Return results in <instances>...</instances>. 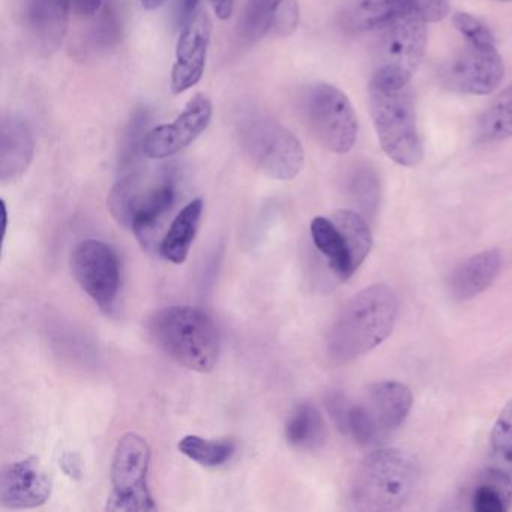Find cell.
Returning <instances> with one entry per match:
<instances>
[{
    "mask_svg": "<svg viewBox=\"0 0 512 512\" xmlns=\"http://www.w3.org/2000/svg\"><path fill=\"white\" fill-rule=\"evenodd\" d=\"M179 20L182 23L187 22L194 13H196L199 0H179Z\"/></svg>",
    "mask_w": 512,
    "mask_h": 512,
    "instance_id": "obj_34",
    "label": "cell"
},
{
    "mask_svg": "<svg viewBox=\"0 0 512 512\" xmlns=\"http://www.w3.org/2000/svg\"><path fill=\"white\" fill-rule=\"evenodd\" d=\"M212 103L205 95L197 94L188 101L184 112L169 125H160L149 131L145 140V154L151 160H166L184 151L196 142L197 137L209 127Z\"/></svg>",
    "mask_w": 512,
    "mask_h": 512,
    "instance_id": "obj_12",
    "label": "cell"
},
{
    "mask_svg": "<svg viewBox=\"0 0 512 512\" xmlns=\"http://www.w3.org/2000/svg\"><path fill=\"white\" fill-rule=\"evenodd\" d=\"M304 115L316 139L334 154H347L358 140V118L347 95L329 83H316L304 95Z\"/></svg>",
    "mask_w": 512,
    "mask_h": 512,
    "instance_id": "obj_9",
    "label": "cell"
},
{
    "mask_svg": "<svg viewBox=\"0 0 512 512\" xmlns=\"http://www.w3.org/2000/svg\"><path fill=\"white\" fill-rule=\"evenodd\" d=\"M149 332L157 346L187 370L209 373L220 356V334L205 311L175 305L158 311Z\"/></svg>",
    "mask_w": 512,
    "mask_h": 512,
    "instance_id": "obj_3",
    "label": "cell"
},
{
    "mask_svg": "<svg viewBox=\"0 0 512 512\" xmlns=\"http://www.w3.org/2000/svg\"><path fill=\"white\" fill-rule=\"evenodd\" d=\"M284 2L286 0H247L241 22L242 40L257 43L272 34Z\"/></svg>",
    "mask_w": 512,
    "mask_h": 512,
    "instance_id": "obj_27",
    "label": "cell"
},
{
    "mask_svg": "<svg viewBox=\"0 0 512 512\" xmlns=\"http://www.w3.org/2000/svg\"><path fill=\"white\" fill-rule=\"evenodd\" d=\"M178 449L200 466L220 467L233 457L236 446L232 440H209L197 434H188L179 440Z\"/></svg>",
    "mask_w": 512,
    "mask_h": 512,
    "instance_id": "obj_28",
    "label": "cell"
},
{
    "mask_svg": "<svg viewBox=\"0 0 512 512\" xmlns=\"http://www.w3.org/2000/svg\"><path fill=\"white\" fill-rule=\"evenodd\" d=\"M421 476L418 460L403 449H377L362 458L353 473L350 500L356 511L382 512L403 508Z\"/></svg>",
    "mask_w": 512,
    "mask_h": 512,
    "instance_id": "obj_2",
    "label": "cell"
},
{
    "mask_svg": "<svg viewBox=\"0 0 512 512\" xmlns=\"http://www.w3.org/2000/svg\"><path fill=\"white\" fill-rule=\"evenodd\" d=\"M71 272L79 286L103 311H109L121 289V263L109 244L86 239L71 254Z\"/></svg>",
    "mask_w": 512,
    "mask_h": 512,
    "instance_id": "obj_10",
    "label": "cell"
},
{
    "mask_svg": "<svg viewBox=\"0 0 512 512\" xmlns=\"http://www.w3.org/2000/svg\"><path fill=\"white\" fill-rule=\"evenodd\" d=\"M151 448L146 439L127 433L118 440L112 461V493L106 509L112 512L157 511L149 490Z\"/></svg>",
    "mask_w": 512,
    "mask_h": 512,
    "instance_id": "obj_8",
    "label": "cell"
},
{
    "mask_svg": "<svg viewBox=\"0 0 512 512\" xmlns=\"http://www.w3.org/2000/svg\"><path fill=\"white\" fill-rule=\"evenodd\" d=\"M148 110H137L124 133L121 146V169L125 173L137 172L140 160L145 154V140L148 136Z\"/></svg>",
    "mask_w": 512,
    "mask_h": 512,
    "instance_id": "obj_29",
    "label": "cell"
},
{
    "mask_svg": "<svg viewBox=\"0 0 512 512\" xmlns=\"http://www.w3.org/2000/svg\"><path fill=\"white\" fill-rule=\"evenodd\" d=\"M505 74L502 56L496 46H466L451 59L445 77L451 88L470 95H490L502 83Z\"/></svg>",
    "mask_w": 512,
    "mask_h": 512,
    "instance_id": "obj_11",
    "label": "cell"
},
{
    "mask_svg": "<svg viewBox=\"0 0 512 512\" xmlns=\"http://www.w3.org/2000/svg\"><path fill=\"white\" fill-rule=\"evenodd\" d=\"M241 146L253 166L275 181H292L304 167L298 137L274 119L250 116L241 122Z\"/></svg>",
    "mask_w": 512,
    "mask_h": 512,
    "instance_id": "obj_7",
    "label": "cell"
},
{
    "mask_svg": "<svg viewBox=\"0 0 512 512\" xmlns=\"http://www.w3.org/2000/svg\"><path fill=\"white\" fill-rule=\"evenodd\" d=\"M211 32L212 23L205 13H194L184 23L176 46V61L172 70L173 94H184L202 80L211 43Z\"/></svg>",
    "mask_w": 512,
    "mask_h": 512,
    "instance_id": "obj_13",
    "label": "cell"
},
{
    "mask_svg": "<svg viewBox=\"0 0 512 512\" xmlns=\"http://www.w3.org/2000/svg\"><path fill=\"white\" fill-rule=\"evenodd\" d=\"M122 11L119 0H106L103 10L92 19L80 52L95 55L113 49L122 38Z\"/></svg>",
    "mask_w": 512,
    "mask_h": 512,
    "instance_id": "obj_25",
    "label": "cell"
},
{
    "mask_svg": "<svg viewBox=\"0 0 512 512\" xmlns=\"http://www.w3.org/2000/svg\"><path fill=\"white\" fill-rule=\"evenodd\" d=\"M502 268V254L497 250L482 251L464 260L452 272L449 289L452 298L469 301L488 289Z\"/></svg>",
    "mask_w": 512,
    "mask_h": 512,
    "instance_id": "obj_18",
    "label": "cell"
},
{
    "mask_svg": "<svg viewBox=\"0 0 512 512\" xmlns=\"http://www.w3.org/2000/svg\"><path fill=\"white\" fill-rule=\"evenodd\" d=\"M311 238L317 250L328 260L329 268L340 280L346 281L355 274L346 241L331 218L316 217L311 221Z\"/></svg>",
    "mask_w": 512,
    "mask_h": 512,
    "instance_id": "obj_21",
    "label": "cell"
},
{
    "mask_svg": "<svg viewBox=\"0 0 512 512\" xmlns=\"http://www.w3.org/2000/svg\"><path fill=\"white\" fill-rule=\"evenodd\" d=\"M404 11L418 13L415 0H349L341 13V25L350 32L376 31Z\"/></svg>",
    "mask_w": 512,
    "mask_h": 512,
    "instance_id": "obj_19",
    "label": "cell"
},
{
    "mask_svg": "<svg viewBox=\"0 0 512 512\" xmlns=\"http://www.w3.org/2000/svg\"><path fill=\"white\" fill-rule=\"evenodd\" d=\"M70 13V0H25L26 26L38 50L47 55L61 47Z\"/></svg>",
    "mask_w": 512,
    "mask_h": 512,
    "instance_id": "obj_16",
    "label": "cell"
},
{
    "mask_svg": "<svg viewBox=\"0 0 512 512\" xmlns=\"http://www.w3.org/2000/svg\"><path fill=\"white\" fill-rule=\"evenodd\" d=\"M368 104L383 152L398 166H418L424 146L409 86L397 88L370 80Z\"/></svg>",
    "mask_w": 512,
    "mask_h": 512,
    "instance_id": "obj_4",
    "label": "cell"
},
{
    "mask_svg": "<svg viewBox=\"0 0 512 512\" xmlns=\"http://www.w3.org/2000/svg\"><path fill=\"white\" fill-rule=\"evenodd\" d=\"M284 434L293 448L314 451L325 445L328 430L319 409L314 404L302 403L290 413Z\"/></svg>",
    "mask_w": 512,
    "mask_h": 512,
    "instance_id": "obj_22",
    "label": "cell"
},
{
    "mask_svg": "<svg viewBox=\"0 0 512 512\" xmlns=\"http://www.w3.org/2000/svg\"><path fill=\"white\" fill-rule=\"evenodd\" d=\"M452 25L463 35L466 43L478 46H496L493 32L478 17L467 13H457L452 17Z\"/></svg>",
    "mask_w": 512,
    "mask_h": 512,
    "instance_id": "obj_31",
    "label": "cell"
},
{
    "mask_svg": "<svg viewBox=\"0 0 512 512\" xmlns=\"http://www.w3.org/2000/svg\"><path fill=\"white\" fill-rule=\"evenodd\" d=\"M497 2H505V4H508V2H512V0H497Z\"/></svg>",
    "mask_w": 512,
    "mask_h": 512,
    "instance_id": "obj_36",
    "label": "cell"
},
{
    "mask_svg": "<svg viewBox=\"0 0 512 512\" xmlns=\"http://www.w3.org/2000/svg\"><path fill=\"white\" fill-rule=\"evenodd\" d=\"M331 220L340 230L346 241L347 250H349L350 259H352L353 269L358 271L359 266L364 263L373 247V236H371L370 227L367 221L349 209H340L332 214Z\"/></svg>",
    "mask_w": 512,
    "mask_h": 512,
    "instance_id": "obj_26",
    "label": "cell"
},
{
    "mask_svg": "<svg viewBox=\"0 0 512 512\" xmlns=\"http://www.w3.org/2000/svg\"><path fill=\"white\" fill-rule=\"evenodd\" d=\"M475 512H505L512 505V476L488 467L478 478L470 497Z\"/></svg>",
    "mask_w": 512,
    "mask_h": 512,
    "instance_id": "obj_23",
    "label": "cell"
},
{
    "mask_svg": "<svg viewBox=\"0 0 512 512\" xmlns=\"http://www.w3.org/2000/svg\"><path fill=\"white\" fill-rule=\"evenodd\" d=\"M52 479L35 457L7 464L0 473V503L7 509L43 506L52 496Z\"/></svg>",
    "mask_w": 512,
    "mask_h": 512,
    "instance_id": "obj_14",
    "label": "cell"
},
{
    "mask_svg": "<svg viewBox=\"0 0 512 512\" xmlns=\"http://www.w3.org/2000/svg\"><path fill=\"white\" fill-rule=\"evenodd\" d=\"M374 47L371 80L383 85L409 86L424 61L427 50V22L415 11L391 17L379 29Z\"/></svg>",
    "mask_w": 512,
    "mask_h": 512,
    "instance_id": "obj_5",
    "label": "cell"
},
{
    "mask_svg": "<svg viewBox=\"0 0 512 512\" xmlns=\"http://www.w3.org/2000/svg\"><path fill=\"white\" fill-rule=\"evenodd\" d=\"M203 208H205L203 200L194 199L176 215L169 232L164 236L160 245V253L164 259L175 263V265L187 262L194 239L199 232Z\"/></svg>",
    "mask_w": 512,
    "mask_h": 512,
    "instance_id": "obj_20",
    "label": "cell"
},
{
    "mask_svg": "<svg viewBox=\"0 0 512 512\" xmlns=\"http://www.w3.org/2000/svg\"><path fill=\"white\" fill-rule=\"evenodd\" d=\"M35 142L31 127L16 115L5 116L0 125V179L16 181L34 160Z\"/></svg>",
    "mask_w": 512,
    "mask_h": 512,
    "instance_id": "obj_17",
    "label": "cell"
},
{
    "mask_svg": "<svg viewBox=\"0 0 512 512\" xmlns=\"http://www.w3.org/2000/svg\"><path fill=\"white\" fill-rule=\"evenodd\" d=\"M209 4L220 20H229L235 10V0H209Z\"/></svg>",
    "mask_w": 512,
    "mask_h": 512,
    "instance_id": "obj_33",
    "label": "cell"
},
{
    "mask_svg": "<svg viewBox=\"0 0 512 512\" xmlns=\"http://www.w3.org/2000/svg\"><path fill=\"white\" fill-rule=\"evenodd\" d=\"M106 0H70L71 13L80 19H94L103 10Z\"/></svg>",
    "mask_w": 512,
    "mask_h": 512,
    "instance_id": "obj_32",
    "label": "cell"
},
{
    "mask_svg": "<svg viewBox=\"0 0 512 512\" xmlns=\"http://www.w3.org/2000/svg\"><path fill=\"white\" fill-rule=\"evenodd\" d=\"M412 404L410 389L394 380L374 383L368 388L365 401H362L365 413L380 440L403 425L412 410Z\"/></svg>",
    "mask_w": 512,
    "mask_h": 512,
    "instance_id": "obj_15",
    "label": "cell"
},
{
    "mask_svg": "<svg viewBox=\"0 0 512 512\" xmlns=\"http://www.w3.org/2000/svg\"><path fill=\"white\" fill-rule=\"evenodd\" d=\"M493 467L512 476V401H509L491 431Z\"/></svg>",
    "mask_w": 512,
    "mask_h": 512,
    "instance_id": "obj_30",
    "label": "cell"
},
{
    "mask_svg": "<svg viewBox=\"0 0 512 512\" xmlns=\"http://www.w3.org/2000/svg\"><path fill=\"white\" fill-rule=\"evenodd\" d=\"M176 200L175 181L170 176L146 188L139 173H127L110 191L107 205L119 226L127 227L148 247L157 224L172 209Z\"/></svg>",
    "mask_w": 512,
    "mask_h": 512,
    "instance_id": "obj_6",
    "label": "cell"
},
{
    "mask_svg": "<svg viewBox=\"0 0 512 512\" xmlns=\"http://www.w3.org/2000/svg\"><path fill=\"white\" fill-rule=\"evenodd\" d=\"M398 298L386 284H374L353 296L329 329L328 353L335 362L367 355L394 331Z\"/></svg>",
    "mask_w": 512,
    "mask_h": 512,
    "instance_id": "obj_1",
    "label": "cell"
},
{
    "mask_svg": "<svg viewBox=\"0 0 512 512\" xmlns=\"http://www.w3.org/2000/svg\"><path fill=\"white\" fill-rule=\"evenodd\" d=\"M512 137V86L503 91L476 122V145H493Z\"/></svg>",
    "mask_w": 512,
    "mask_h": 512,
    "instance_id": "obj_24",
    "label": "cell"
},
{
    "mask_svg": "<svg viewBox=\"0 0 512 512\" xmlns=\"http://www.w3.org/2000/svg\"><path fill=\"white\" fill-rule=\"evenodd\" d=\"M140 2H142L143 8H145V10L152 11L163 7L166 0H140Z\"/></svg>",
    "mask_w": 512,
    "mask_h": 512,
    "instance_id": "obj_35",
    "label": "cell"
}]
</instances>
